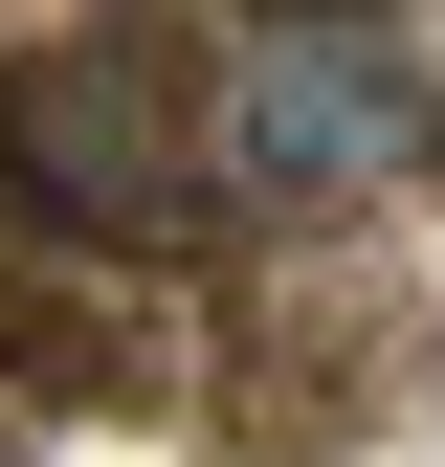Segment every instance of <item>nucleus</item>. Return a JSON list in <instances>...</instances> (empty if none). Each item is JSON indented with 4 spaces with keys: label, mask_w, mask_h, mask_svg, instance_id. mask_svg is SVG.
<instances>
[{
    "label": "nucleus",
    "mask_w": 445,
    "mask_h": 467,
    "mask_svg": "<svg viewBox=\"0 0 445 467\" xmlns=\"http://www.w3.org/2000/svg\"><path fill=\"white\" fill-rule=\"evenodd\" d=\"M179 201V134H156V67H0V223H67V245H134Z\"/></svg>",
    "instance_id": "obj_2"
},
{
    "label": "nucleus",
    "mask_w": 445,
    "mask_h": 467,
    "mask_svg": "<svg viewBox=\"0 0 445 467\" xmlns=\"http://www.w3.org/2000/svg\"><path fill=\"white\" fill-rule=\"evenodd\" d=\"M423 156H445V45L401 0H267L201 67V156L179 179H222L245 223H334V201H401Z\"/></svg>",
    "instance_id": "obj_1"
}]
</instances>
